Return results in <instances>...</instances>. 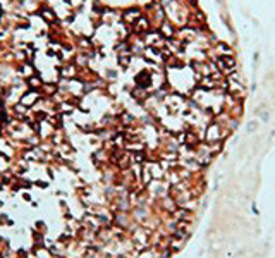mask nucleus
Returning <instances> with one entry per match:
<instances>
[{
	"instance_id": "f257e3e1",
	"label": "nucleus",
	"mask_w": 275,
	"mask_h": 258,
	"mask_svg": "<svg viewBox=\"0 0 275 258\" xmlns=\"http://www.w3.org/2000/svg\"><path fill=\"white\" fill-rule=\"evenodd\" d=\"M41 17H43V19H47L48 22H54L55 19H57V17H55V14L50 10V9H43V10H41Z\"/></svg>"
},
{
	"instance_id": "f03ea898",
	"label": "nucleus",
	"mask_w": 275,
	"mask_h": 258,
	"mask_svg": "<svg viewBox=\"0 0 275 258\" xmlns=\"http://www.w3.org/2000/svg\"><path fill=\"white\" fill-rule=\"evenodd\" d=\"M40 84H41L40 77H36V76H31V77H29V86H33V88H38Z\"/></svg>"
}]
</instances>
